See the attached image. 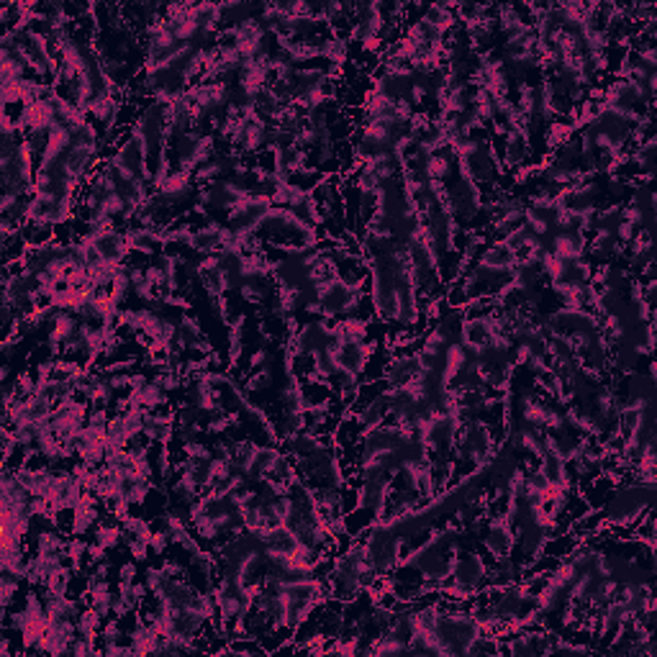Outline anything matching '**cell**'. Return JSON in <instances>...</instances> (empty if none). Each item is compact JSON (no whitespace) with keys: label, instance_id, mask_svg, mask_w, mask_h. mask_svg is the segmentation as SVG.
<instances>
[{"label":"cell","instance_id":"obj_1","mask_svg":"<svg viewBox=\"0 0 657 657\" xmlns=\"http://www.w3.org/2000/svg\"><path fill=\"white\" fill-rule=\"evenodd\" d=\"M488 562L483 560L478 549H470V552H459L452 557V578L449 583H457L459 588L470 591L472 596H480L485 586H488Z\"/></svg>","mask_w":657,"mask_h":657},{"label":"cell","instance_id":"obj_2","mask_svg":"<svg viewBox=\"0 0 657 657\" xmlns=\"http://www.w3.org/2000/svg\"><path fill=\"white\" fill-rule=\"evenodd\" d=\"M480 536H483V549L496 562L514 555V547H516V542H519L514 524H511L501 511L485 519V531Z\"/></svg>","mask_w":657,"mask_h":657},{"label":"cell","instance_id":"obj_3","mask_svg":"<svg viewBox=\"0 0 657 657\" xmlns=\"http://www.w3.org/2000/svg\"><path fill=\"white\" fill-rule=\"evenodd\" d=\"M547 247L552 255L560 257V260H565V262L583 260V257H588V234H583V231H578V229L557 231V234L552 231Z\"/></svg>","mask_w":657,"mask_h":657},{"label":"cell","instance_id":"obj_4","mask_svg":"<svg viewBox=\"0 0 657 657\" xmlns=\"http://www.w3.org/2000/svg\"><path fill=\"white\" fill-rule=\"evenodd\" d=\"M531 157V139L524 128H509L504 136V160H501V167L514 173L524 162Z\"/></svg>","mask_w":657,"mask_h":657},{"label":"cell","instance_id":"obj_5","mask_svg":"<svg viewBox=\"0 0 657 657\" xmlns=\"http://www.w3.org/2000/svg\"><path fill=\"white\" fill-rule=\"evenodd\" d=\"M128 645L134 650V655H160V645H162V634L154 629L152 621L136 619L134 629L126 634Z\"/></svg>","mask_w":657,"mask_h":657},{"label":"cell","instance_id":"obj_6","mask_svg":"<svg viewBox=\"0 0 657 657\" xmlns=\"http://www.w3.org/2000/svg\"><path fill=\"white\" fill-rule=\"evenodd\" d=\"M516 406H519V419H521L524 424H531V427H539V429L544 427V416H547V409H549L547 398H542L536 390L526 388L524 393H519Z\"/></svg>","mask_w":657,"mask_h":657},{"label":"cell","instance_id":"obj_7","mask_svg":"<svg viewBox=\"0 0 657 657\" xmlns=\"http://www.w3.org/2000/svg\"><path fill=\"white\" fill-rule=\"evenodd\" d=\"M98 252H101L103 260L108 262H116V265H126V257H128V244H126V236H123L121 229H113L108 231L106 236H101L98 239Z\"/></svg>","mask_w":657,"mask_h":657},{"label":"cell","instance_id":"obj_8","mask_svg":"<svg viewBox=\"0 0 657 657\" xmlns=\"http://www.w3.org/2000/svg\"><path fill=\"white\" fill-rule=\"evenodd\" d=\"M226 339H229V367H234L247 350V313H239L229 326H226Z\"/></svg>","mask_w":657,"mask_h":657},{"label":"cell","instance_id":"obj_9","mask_svg":"<svg viewBox=\"0 0 657 657\" xmlns=\"http://www.w3.org/2000/svg\"><path fill=\"white\" fill-rule=\"evenodd\" d=\"M350 54V41L339 34H329L319 41V59H326L329 64H345Z\"/></svg>","mask_w":657,"mask_h":657},{"label":"cell","instance_id":"obj_10","mask_svg":"<svg viewBox=\"0 0 657 657\" xmlns=\"http://www.w3.org/2000/svg\"><path fill=\"white\" fill-rule=\"evenodd\" d=\"M365 652H367V655H401V652H411V645L406 637L380 632V637H372V642L367 645Z\"/></svg>","mask_w":657,"mask_h":657},{"label":"cell","instance_id":"obj_11","mask_svg":"<svg viewBox=\"0 0 657 657\" xmlns=\"http://www.w3.org/2000/svg\"><path fill=\"white\" fill-rule=\"evenodd\" d=\"M273 280V277H270ZM270 280H244L242 287H239V295H242L244 303L249 306H262L268 303V298H273L275 285Z\"/></svg>","mask_w":657,"mask_h":657},{"label":"cell","instance_id":"obj_12","mask_svg":"<svg viewBox=\"0 0 657 657\" xmlns=\"http://www.w3.org/2000/svg\"><path fill=\"white\" fill-rule=\"evenodd\" d=\"M239 411H221V414H213L205 419V434L208 437H223L229 434V432H234L236 427H239Z\"/></svg>","mask_w":657,"mask_h":657},{"label":"cell","instance_id":"obj_13","mask_svg":"<svg viewBox=\"0 0 657 657\" xmlns=\"http://www.w3.org/2000/svg\"><path fill=\"white\" fill-rule=\"evenodd\" d=\"M34 552H67V542L54 526H46L34 534Z\"/></svg>","mask_w":657,"mask_h":657},{"label":"cell","instance_id":"obj_14","mask_svg":"<svg viewBox=\"0 0 657 657\" xmlns=\"http://www.w3.org/2000/svg\"><path fill=\"white\" fill-rule=\"evenodd\" d=\"M568 270H570V262L560 260V257H555L552 252H547V255L542 257V262H539V273H542V277H547L549 282L568 280Z\"/></svg>","mask_w":657,"mask_h":657},{"label":"cell","instance_id":"obj_15","mask_svg":"<svg viewBox=\"0 0 657 657\" xmlns=\"http://www.w3.org/2000/svg\"><path fill=\"white\" fill-rule=\"evenodd\" d=\"M275 383V375H273V367H262V370H255L252 375L247 377L242 383L244 388V396H260V393H265V390H270Z\"/></svg>","mask_w":657,"mask_h":657},{"label":"cell","instance_id":"obj_16","mask_svg":"<svg viewBox=\"0 0 657 657\" xmlns=\"http://www.w3.org/2000/svg\"><path fill=\"white\" fill-rule=\"evenodd\" d=\"M88 547L90 542H85L83 536H72L67 542V562L75 568L77 575L85 573V568H88Z\"/></svg>","mask_w":657,"mask_h":657},{"label":"cell","instance_id":"obj_17","mask_svg":"<svg viewBox=\"0 0 657 657\" xmlns=\"http://www.w3.org/2000/svg\"><path fill=\"white\" fill-rule=\"evenodd\" d=\"M108 293H111V303H116V306H121V308L126 306L128 295H131V277H128L126 265H123V268L118 270V275L113 277Z\"/></svg>","mask_w":657,"mask_h":657},{"label":"cell","instance_id":"obj_18","mask_svg":"<svg viewBox=\"0 0 657 657\" xmlns=\"http://www.w3.org/2000/svg\"><path fill=\"white\" fill-rule=\"evenodd\" d=\"M75 624H77V634H83V637H90V639H101L103 619L90 606L80 611V616L75 619Z\"/></svg>","mask_w":657,"mask_h":657},{"label":"cell","instance_id":"obj_19","mask_svg":"<svg viewBox=\"0 0 657 657\" xmlns=\"http://www.w3.org/2000/svg\"><path fill=\"white\" fill-rule=\"evenodd\" d=\"M75 575H77L75 568H72L70 562H67V565H62V568H59L57 573H54L49 581H46L44 591H49V594H59V596L70 594V586H72V581H75Z\"/></svg>","mask_w":657,"mask_h":657},{"label":"cell","instance_id":"obj_20","mask_svg":"<svg viewBox=\"0 0 657 657\" xmlns=\"http://www.w3.org/2000/svg\"><path fill=\"white\" fill-rule=\"evenodd\" d=\"M141 581H144V586L149 588V594L160 596L162 591L167 588V583L173 581V578H170V575H167L165 570L160 568V565H147V570H144V578H141Z\"/></svg>","mask_w":657,"mask_h":657},{"label":"cell","instance_id":"obj_21","mask_svg":"<svg viewBox=\"0 0 657 657\" xmlns=\"http://www.w3.org/2000/svg\"><path fill=\"white\" fill-rule=\"evenodd\" d=\"M594 275H596V268H594V262L588 260V257L570 262V270H568V280L570 282L586 285V282H594Z\"/></svg>","mask_w":657,"mask_h":657},{"label":"cell","instance_id":"obj_22","mask_svg":"<svg viewBox=\"0 0 657 657\" xmlns=\"http://www.w3.org/2000/svg\"><path fill=\"white\" fill-rule=\"evenodd\" d=\"M601 205H583V208H573L575 211V229L583 231V234H591L596 229V216H599Z\"/></svg>","mask_w":657,"mask_h":657},{"label":"cell","instance_id":"obj_23","mask_svg":"<svg viewBox=\"0 0 657 657\" xmlns=\"http://www.w3.org/2000/svg\"><path fill=\"white\" fill-rule=\"evenodd\" d=\"M144 277H147V282L157 290V293H167V273H165V268L160 265L157 257H154L147 268H144Z\"/></svg>","mask_w":657,"mask_h":657},{"label":"cell","instance_id":"obj_24","mask_svg":"<svg viewBox=\"0 0 657 657\" xmlns=\"http://www.w3.org/2000/svg\"><path fill=\"white\" fill-rule=\"evenodd\" d=\"M126 634L128 632H123V619H118V616H108L101 626V642L103 645H108V642H123Z\"/></svg>","mask_w":657,"mask_h":657},{"label":"cell","instance_id":"obj_25","mask_svg":"<svg viewBox=\"0 0 657 657\" xmlns=\"http://www.w3.org/2000/svg\"><path fill=\"white\" fill-rule=\"evenodd\" d=\"M180 449H183V457L203 459V462H208V459L213 457V447H211V444H205L203 439L183 442V444H180Z\"/></svg>","mask_w":657,"mask_h":657},{"label":"cell","instance_id":"obj_26","mask_svg":"<svg viewBox=\"0 0 657 657\" xmlns=\"http://www.w3.org/2000/svg\"><path fill=\"white\" fill-rule=\"evenodd\" d=\"M160 568L165 570L173 581H188L190 578V565H185V562L175 560V557H162Z\"/></svg>","mask_w":657,"mask_h":657},{"label":"cell","instance_id":"obj_27","mask_svg":"<svg viewBox=\"0 0 657 657\" xmlns=\"http://www.w3.org/2000/svg\"><path fill=\"white\" fill-rule=\"evenodd\" d=\"M101 647H98V639H90V637H83V634H77L75 639H72L70 645V655L75 657H85V655H101Z\"/></svg>","mask_w":657,"mask_h":657},{"label":"cell","instance_id":"obj_28","mask_svg":"<svg viewBox=\"0 0 657 657\" xmlns=\"http://www.w3.org/2000/svg\"><path fill=\"white\" fill-rule=\"evenodd\" d=\"M170 544H173V539H170V534H167L165 529H154L152 536H149V552H152L154 557H165Z\"/></svg>","mask_w":657,"mask_h":657},{"label":"cell","instance_id":"obj_29","mask_svg":"<svg viewBox=\"0 0 657 657\" xmlns=\"http://www.w3.org/2000/svg\"><path fill=\"white\" fill-rule=\"evenodd\" d=\"M270 362H273V350L262 345L249 355L247 367H249V372H255V370H262V367H270Z\"/></svg>","mask_w":657,"mask_h":657},{"label":"cell","instance_id":"obj_30","mask_svg":"<svg viewBox=\"0 0 657 657\" xmlns=\"http://www.w3.org/2000/svg\"><path fill=\"white\" fill-rule=\"evenodd\" d=\"M136 581H139V562L131 557V560L118 565V583H136Z\"/></svg>","mask_w":657,"mask_h":657},{"label":"cell","instance_id":"obj_31","mask_svg":"<svg viewBox=\"0 0 657 657\" xmlns=\"http://www.w3.org/2000/svg\"><path fill=\"white\" fill-rule=\"evenodd\" d=\"M637 231H639V229H634L632 223L621 221V218H619V223L613 226V236H616V242H619L621 247H626V244L632 242V239H634V234H637Z\"/></svg>","mask_w":657,"mask_h":657},{"label":"cell","instance_id":"obj_32","mask_svg":"<svg viewBox=\"0 0 657 657\" xmlns=\"http://www.w3.org/2000/svg\"><path fill=\"white\" fill-rule=\"evenodd\" d=\"M108 375L111 388L121 396V393H128V380H131V372H106Z\"/></svg>","mask_w":657,"mask_h":657},{"label":"cell","instance_id":"obj_33","mask_svg":"<svg viewBox=\"0 0 657 657\" xmlns=\"http://www.w3.org/2000/svg\"><path fill=\"white\" fill-rule=\"evenodd\" d=\"M152 377H147L141 370H134L131 372V380H128V390H144V385L149 383Z\"/></svg>","mask_w":657,"mask_h":657},{"label":"cell","instance_id":"obj_34","mask_svg":"<svg viewBox=\"0 0 657 657\" xmlns=\"http://www.w3.org/2000/svg\"><path fill=\"white\" fill-rule=\"evenodd\" d=\"M0 657H13V650H11V637H0Z\"/></svg>","mask_w":657,"mask_h":657}]
</instances>
